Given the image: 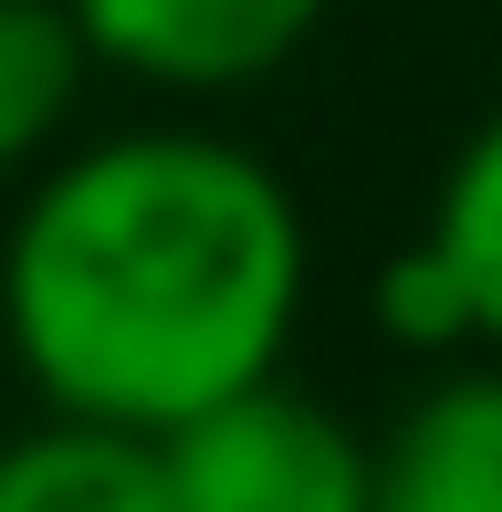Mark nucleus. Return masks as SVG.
Returning a JSON list of instances; mask_svg holds the SVG:
<instances>
[{"instance_id":"obj_2","label":"nucleus","mask_w":502,"mask_h":512,"mask_svg":"<svg viewBox=\"0 0 502 512\" xmlns=\"http://www.w3.org/2000/svg\"><path fill=\"white\" fill-rule=\"evenodd\" d=\"M168 512H367V439L325 398L251 377L157 429Z\"/></svg>"},{"instance_id":"obj_7","label":"nucleus","mask_w":502,"mask_h":512,"mask_svg":"<svg viewBox=\"0 0 502 512\" xmlns=\"http://www.w3.org/2000/svg\"><path fill=\"white\" fill-rule=\"evenodd\" d=\"M429 241L450 251V272H461V293H471V324H482V345L502 356V105L461 136V157L440 168Z\"/></svg>"},{"instance_id":"obj_5","label":"nucleus","mask_w":502,"mask_h":512,"mask_svg":"<svg viewBox=\"0 0 502 512\" xmlns=\"http://www.w3.org/2000/svg\"><path fill=\"white\" fill-rule=\"evenodd\" d=\"M0 512H168L157 439L42 408L32 429H0Z\"/></svg>"},{"instance_id":"obj_6","label":"nucleus","mask_w":502,"mask_h":512,"mask_svg":"<svg viewBox=\"0 0 502 512\" xmlns=\"http://www.w3.org/2000/svg\"><path fill=\"white\" fill-rule=\"evenodd\" d=\"M95 53H84L63 0H0V189L32 178L42 157L74 136Z\"/></svg>"},{"instance_id":"obj_8","label":"nucleus","mask_w":502,"mask_h":512,"mask_svg":"<svg viewBox=\"0 0 502 512\" xmlns=\"http://www.w3.org/2000/svg\"><path fill=\"white\" fill-rule=\"evenodd\" d=\"M367 314H377L387 345H408V356H461V345H482L471 293H461V272H450V251L429 241V230H419V241H398V251L377 262Z\"/></svg>"},{"instance_id":"obj_9","label":"nucleus","mask_w":502,"mask_h":512,"mask_svg":"<svg viewBox=\"0 0 502 512\" xmlns=\"http://www.w3.org/2000/svg\"><path fill=\"white\" fill-rule=\"evenodd\" d=\"M0 429H11V356H0Z\"/></svg>"},{"instance_id":"obj_1","label":"nucleus","mask_w":502,"mask_h":512,"mask_svg":"<svg viewBox=\"0 0 502 512\" xmlns=\"http://www.w3.org/2000/svg\"><path fill=\"white\" fill-rule=\"evenodd\" d=\"M314 293L293 178L220 126H116L21 178L0 230V356L63 418L178 429L283 377Z\"/></svg>"},{"instance_id":"obj_3","label":"nucleus","mask_w":502,"mask_h":512,"mask_svg":"<svg viewBox=\"0 0 502 512\" xmlns=\"http://www.w3.org/2000/svg\"><path fill=\"white\" fill-rule=\"evenodd\" d=\"M63 11L95 74H126L147 95H251L335 21V0H63Z\"/></svg>"},{"instance_id":"obj_4","label":"nucleus","mask_w":502,"mask_h":512,"mask_svg":"<svg viewBox=\"0 0 502 512\" xmlns=\"http://www.w3.org/2000/svg\"><path fill=\"white\" fill-rule=\"evenodd\" d=\"M367 512H502V366H450L367 439Z\"/></svg>"}]
</instances>
